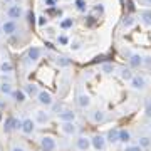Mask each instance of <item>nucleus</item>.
<instances>
[{
  "label": "nucleus",
  "instance_id": "f257e3e1",
  "mask_svg": "<svg viewBox=\"0 0 151 151\" xmlns=\"http://www.w3.org/2000/svg\"><path fill=\"white\" fill-rule=\"evenodd\" d=\"M37 101L42 106H52V103H54V99H52V94L47 91H39L37 92Z\"/></svg>",
  "mask_w": 151,
  "mask_h": 151
},
{
  "label": "nucleus",
  "instance_id": "f03ea898",
  "mask_svg": "<svg viewBox=\"0 0 151 151\" xmlns=\"http://www.w3.org/2000/svg\"><path fill=\"white\" fill-rule=\"evenodd\" d=\"M20 128H22V121H19V119H15V118H9L5 121L4 131H5V133H10V131H14V129H20Z\"/></svg>",
  "mask_w": 151,
  "mask_h": 151
},
{
  "label": "nucleus",
  "instance_id": "7ed1b4c3",
  "mask_svg": "<svg viewBox=\"0 0 151 151\" xmlns=\"http://www.w3.org/2000/svg\"><path fill=\"white\" fill-rule=\"evenodd\" d=\"M129 81H131V87L136 89V91H141V89L146 87V79L143 77V76H133Z\"/></svg>",
  "mask_w": 151,
  "mask_h": 151
},
{
  "label": "nucleus",
  "instance_id": "20e7f679",
  "mask_svg": "<svg viewBox=\"0 0 151 151\" xmlns=\"http://www.w3.org/2000/svg\"><path fill=\"white\" fill-rule=\"evenodd\" d=\"M91 146H92L96 151H103L104 148H106V139H104V136L96 134V136L91 139Z\"/></svg>",
  "mask_w": 151,
  "mask_h": 151
},
{
  "label": "nucleus",
  "instance_id": "39448f33",
  "mask_svg": "<svg viewBox=\"0 0 151 151\" xmlns=\"http://www.w3.org/2000/svg\"><path fill=\"white\" fill-rule=\"evenodd\" d=\"M40 146H42L45 151H54L57 145H55L54 138H50V136H44L42 139H40Z\"/></svg>",
  "mask_w": 151,
  "mask_h": 151
},
{
  "label": "nucleus",
  "instance_id": "423d86ee",
  "mask_svg": "<svg viewBox=\"0 0 151 151\" xmlns=\"http://www.w3.org/2000/svg\"><path fill=\"white\" fill-rule=\"evenodd\" d=\"M7 15L10 20H15V19H20L22 17V7L20 5H10L9 10H7Z\"/></svg>",
  "mask_w": 151,
  "mask_h": 151
},
{
  "label": "nucleus",
  "instance_id": "0eeeda50",
  "mask_svg": "<svg viewBox=\"0 0 151 151\" xmlns=\"http://www.w3.org/2000/svg\"><path fill=\"white\" fill-rule=\"evenodd\" d=\"M22 133H25V134H32L34 133V129H35V123H34L30 118H27V119H24L22 121Z\"/></svg>",
  "mask_w": 151,
  "mask_h": 151
},
{
  "label": "nucleus",
  "instance_id": "6e6552de",
  "mask_svg": "<svg viewBox=\"0 0 151 151\" xmlns=\"http://www.w3.org/2000/svg\"><path fill=\"white\" fill-rule=\"evenodd\" d=\"M17 30V24L15 20H5L4 25H2V34H7V35H12V34Z\"/></svg>",
  "mask_w": 151,
  "mask_h": 151
},
{
  "label": "nucleus",
  "instance_id": "1a4fd4ad",
  "mask_svg": "<svg viewBox=\"0 0 151 151\" xmlns=\"http://www.w3.org/2000/svg\"><path fill=\"white\" fill-rule=\"evenodd\" d=\"M60 129H62V133L64 134H76V131H77V128H76L74 121H65V123H62V126H60Z\"/></svg>",
  "mask_w": 151,
  "mask_h": 151
},
{
  "label": "nucleus",
  "instance_id": "9d476101",
  "mask_svg": "<svg viewBox=\"0 0 151 151\" xmlns=\"http://www.w3.org/2000/svg\"><path fill=\"white\" fill-rule=\"evenodd\" d=\"M57 118H59L62 123H65V121H74V119H76V113H74V111H70V109H65V111H62V113L57 114Z\"/></svg>",
  "mask_w": 151,
  "mask_h": 151
},
{
  "label": "nucleus",
  "instance_id": "9b49d317",
  "mask_svg": "<svg viewBox=\"0 0 151 151\" xmlns=\"http://www.w3.org/2000/svg\"><path fill=\"white\" fill-rule=\"evenodd\" d=\"M77 148H79L81 151H89V148H91V139L86 138V136L77 138Z\"/></svg>",
  "mask_w": 151,
  "mask_h": 151
},
{
  "label": "nucleus",
  "instance_id": "f8f14e48",
  "mask_svg": "<svg viewBox=\"0 0 151 151\" xmlns=\"http://www.w3.org/2000/svg\"><path fill=\"white\" fill-rule=\"evenodd\" d=\"M40 49L39 47H30L27 50V57H29V60H32V62H35V60H39V57H40Z\"/></svg>",
  "mask_w": 151,
  "mask_h": 151
},
{
  "label": "nucleus",
  "instance_id": "ddd939ff",
  "mask_svg": "<svg viewBox=\"0 0 151 151\" xmlns=\"http://www.w3.org/2000/svg\"><path fill=\"white\" fill-rule=\"evenodd\" d=\"M77 104H79L81 108H89V104H91V97L87 96V94H81V96L77 97Z\"/></svg>",
  "mask_w": 151,
  "mask_h": 151
},
{
  "label": "nucleus",
  "instance_id": "4468645a",
  "mask_svg": "<svg viewBox=\"0 0 151 151\" xmlns=\"http://www.w3.org/2000/svg\"><path fill=\"white\" fill-rule=\"evenodd\" d=\"M129 65L131 67H139V65H143V57L139 54H133L129 59Z\"/></svg>",
  "mask_w": 151,
  "mask_h": 151
},
{
  "label": "nucleus",
  "instance_id": "2eb2a0df",
  "mask_svg": "<svg viewBox=\"0 0 151 151\" xmlns=\"http://www.w3.org/2000/svg\"><path fill=\"white\" fill-rule=\"evenodd\" d=\"M24 92H25V94H29V96H37L39 89H37V86H35V84H32V82H29L27 86L24 87Z\"/></svg>",
  "mask_w": 151,
  "mask_h": 151
},
{
  "label": "nucleus",
  "instance_id": "dca6fc26",
  "mask_svg": "<svg viewBox=\"0 0 151 151\" xmlns=\"http://www.w3.org/2000/svg\"><path fill=\"white\" fill-rule=\"evenodd\" d=\"M131 139V133L126 129H119V134H118V141H121V143H128V141Z\"/></svg>",
  "mask_w": 151,
  "mask_h": 151
},
{
  "label": "nucleus",
  "instance_id": "f3484780",
  "mask_svg": "<svg viewBox=\"0 0 151 151\" xmlns=\"http://www.w3.org/2000/svg\"><path fill=\"white\" fill-rule=\"evenodd\" d=\"M0 70H2L4 74H10L12 70H14V65H12V62L5 60V62H2V64H0Z\"/></svg>",
  "mask_w": 151,
  "mask_h": 151
},
{
  "label": "nucleus",
  "instance_id": "a211bd4d",
  "mask_svg": "<svg viewBox=\"0 0 151 151\" xmlns=\"http://www.w3.org/2000/svg\"><path fill=\"white\" fill-rule=\"evenodd\" d=\"M141 22H143L145 25H151V10L141 12Z\"/></svg>",
  "mask_w": 151,
  "mask_h": 151
},
{
  "label": "nucleus",
  "instance_id": "6ab92c4d",
  "mask_svg": "<svg viewBox=\"0 0 151 151\" xmlns=\"http://www.w3.org/2000/svg\"><path fill=\"white\" fill-rule=\"evenodd\" d=\"M72 25H74V20H72L70 17H65V19H62V20H60V29H64V30L70 29Z\"/></svg>",
  "mask_w": 151,
  "mask_h": 151
},
{
  "label": "nucleus",
  "instance_id": "aec40b11",
  "mask_svg": "<svg viewBox=\"0 0 151 151\" xmlns=\"http://www.w3.org/2000/svg\"><path fill=\"white\" fill-rule=\"evenodd\" d=\"M12 96H14V99L17 103H24L25 101V92L24 91H12Z\"/></svg>",
  "mask_w": 151,
  "mask_h": 151
},
{
  "label": "nucleus",
  "instance_id": "412c9836",
  "mask_svg": "<svg viewBox=\"0 0 151 151\" xmlns=\"http://www.w3.org/2000/svg\"><path fill=\"white\" fill-rule=\"evenodd\" d=\"M92 119H94V123H103L104 119H106V114H104V111H94Z\"/></svg>",
  "mask_w": 151,
  "mask_h": 151
},
{
  "label": "nucleus",
  "instance_id": "4be33fe9",
  "mask_svg": "<svg viewBox=\"0 0 151 151\" xmlns=\"http://www.w3.org/2000/svg\"><path fill=\"white\" fill-rule=\"evenodd\" d=\"M118 134H119V129H111L108 133V141L109 143H118Z\"/></svg>",
  "mask_w": 151,
  "mask_h": 151
},
{
  "label": "nucleus",
  "instance_id": "5701e85b",
  "mask_svg": "<svg viewBox=\"0 0 151 151\" xmlns=\"http://www.w3.org/2000/svg\"><path fill=\"white\" fill-rule=\"evenodd\" d=\"M0 92L2 94H12V86H10V82H4V84H0Z\"/></svg>",
  "mask_w": 151,
  "mask_h": 151
},
{
  "label": "nucleus",
  "instance_id": "b1692460",
  "mask_svg": "<svg viewBox=\"0 0 151 151\" xmlns=\"http://www.w3.org/2000/svg\"><path fill=\"white\" fill-rule=\"evenodd\" d=\"M74 4H76V9H77L79 12H86V9H87L86 0H76Z\"/></svg>",
  "mask_w": 151,
  "mask_h": 151
},
{
  "label": "nucleus",
  "instance_id": "393cba45",
  "mask_svg": "<svg viewBox=\"0 0 151 151\" xmlns=\"http://www.w3.org/2000/svg\"><path fill=\"white\" fill-rule=\"evenodd\" d=\"M37 121L39 123H47L49 121V116H47V113H44V111H37Z\"/></svg>",
  "mask_w": 151,
  "mask_h": 151
},
{
  "label": "nucleus",
  "instance_id": "a878e982",
  "mask_svg": "<svg viewBox=\"0 0 151 151\" xmlns=\"http://www.w3.org/2000/svg\"><path fill=\"white\" fill-rule=\"evenodd\" d=\"M131 77H133L131 69H123V70H121V79H124V81H129Z\"/></svg>",
  "mask_w": 151,
  "mask_h": 151
},
{
  "label": "nucleus",
  "instance_id": "bb28decb",
  "mask_svg": "<svg viewBox=\"0 0 151 151\" xmlns=\"http://www.w3.org/2000/svg\"><path fill=\"white\" fill-rule=\"evenodd\" d=\"M150 145H151L150 138H146V136H143V138L139 139V146H141V148H148Z\"/></svg>",
  "mask_w": 151,
  "mask_h": 151
},
{
  "label": "nucleus",
  "instance_id": "cd10ccee",
  "mask_svg": "<svg viewBox=\"0 0 151 151\" xmlns=\"http://www.w3.org/2000/svg\"><path fill=\"white\" fill-rule=\"evenodd\" d=\"M57 64L62 65V67H67V65L70 64V60L67 59V57H59V59H57Z\"/></svg>",
  "mask_w": 151,
  "mask_h": 151
},
{
  "label": "nucleus",
  "instance_id": "c85d7f7f",
  "mask_svg": "<svg viewBox=\"0 0 151 151\" xmlns=\"http://www.w3.org/2000/svg\"><path fill=\"white\" fill-rule=\"evenodd\" d=\"M133 24H134V19H133V17H126V19L123 20V25H124V27H131Z\"/></svg>",
  "mask_w": 151,
  "mask_h": 151
},
{
  "label": "nucleus",
  "instance_id": "c756f323",
  "mask_svg": "<svg viewBox=\"0 0 151 151\" xmlns=\"http://www.w3.org/2000/svg\"><path fill=\"white\" fill-rule=\"evenodd\" d=\"M114 70V65L113 64H104L103 65V72H106V74H111Z\"/></svg>",
  "mask_w": 151,
  "mask_h": 151
},
{
  "label": "nucleus",
  "instance_id": "7c9ffc66",
  "mask_svg": "<svg viewBox=\"0 0 151 151\" xmlns=\"http://www.w3.org/2000/svg\"><path fill=\"white\" fill-rule=\"evenodd\" d=\"M37 24L39 25H40V27H44V25H45V24H47V17H39V20H37Z\"/></svg>",
  "mask_w": 151,
  "mask_h": 151
},
{
  "label": "nucleus",
  "instance_id": "2f4dec72",
  "mask_svg": "<svg viewBox=\"0 0 151 151\" xmlns=\"http://www.w3.org/2000/svg\"><path fill=\"white\" fill-rule=\"evenodd\" d=\"M141 150H143V148L138 145V146H128V148H126L124 151H141Z\"/></svg>",
  "mask_w": 151,
  "mask_h": 151
},
{
  "label": "nucleus",
  "instance_id": "473e14b6",
  "mask_svg": "<svg viewBox=\"0 0 151 151\" xmlns=\"http://www.w3.org/2000/svg\"><path fill=\"white\" fill-rule=\"evenodd\" d=\"M59 44L65 45V44H69V39L65 37V35H59Z\"/></svg>",
  "mask_w": 151,
  "mask_h": 151
},
{
  "label": "nucleus",
  "instance_id": "72a5a7b5",
  "mask_svg": "<svg viewBox=\"0 0 151 151\" xmlns=\"http://www.w3.org/2000/svg\"><path fill=\"white\" fill-rule=\"evenodd\" d=\"M145 113H146V116H148V118H151V101L146 104V111H145Z\"/></svg>",
  "mask_w": 151,
  "mask_h": 151
},
{
  "label": "nucleus",
  "instance_id": "f704fd0d",
  "mask_svg": "<svg viewBox=\"0 0 151 151\" xmlns=\"http://www.w3.org/2000/svg\"><path fill=\"white\" fill-rule=\"evenodd\" d=\"M34 22H35V17H34V14L30 12V14H29V24H34Z\"/></svg>",
  "mask_w": 151,
  "mask_h": 151
},
{
  "label": "nucleus",
  "instance_id": "c9c22d12",
  "mask_svg": "<svg viewBox=\"0 0 151 151\" xmlns=\"http://www.w3.org/2000/svg\"><path fill=\"white\" fill-rule=\"evenodd\" d=\"M148 64V65H151V57H143V64Z\"/></svg>",
  "mask_w": 151,
  "mask_h": 151
},
{
  "label": "nucleus",
  "instance_id": "e433bc0d",
  "mask_svg": "<svg viewBox=\"0 0 151 151\" xmlns=\"http://www.w3.org/2000/svg\"><path fill=\"white\" fill-rule=\"evenodd\" d=\"M12 151H24V148H20V146H15V148H12Z\"/></svg>",
  "mask_w": 151,
  "mask_h": 151
},
{
  "label": "nucleus",
  "instance_id": "4c0bfd02",
  "mask_svg": "<svg viewBox=\"0 0 151 151\" xmlns=\"http://www.w3.org/2000/svg\"><path fill=\"white\" fill-rule=\"evenodd\" d=\"M70 49H74V50H77V49H79V44H72V45H70Z\"/></svg>",
  "mask_w": 151,
  "mask_h": 151
},
{
  "label": "nucleus",
  "instance_id": "58836bf2",
  "mask_svg": "<svg viewBox=\"0 0 151 151\" xmlns=\"http://www.w3.org/2000/svg\"><path fill=\"white\" fill-rule=\"evenodd\" d=\"M146 4H148V5H151V0H145Z\"/></svg>",
  "mask_w": 151,
  "mask_h": 151
},
{
  "label": "nucleus",
  "instance_id": "ea45409f",
  "mask_svg": "<svg viewBox=\"0 0 151 151\" xmlns=\"http://www.w3.org/2000/svg\"><path fill=\"white\" fill-rule=\"evenodd\" d=\"M4 2H12V0H4Z\"/></svg>",
  "mask_w": 151,
  "mask_h": 151
},
{
  "label": "nucleus",
  "instance_id": "a19ab883",
  "mask_svg": "<svg viewBox=\"0 0 151 151\" xmlns=\"http://www.w3.org/2000/svg\"><path fill=\"white\" fill-rule=\"evenodd\" d=\"M0 35H2V27H0Z\"/></svg>",
  "mask_w": 151,
  "mask_h": 151
}]
</instances>
